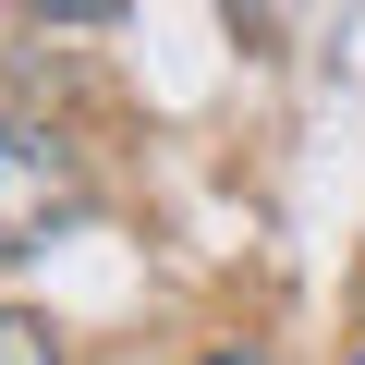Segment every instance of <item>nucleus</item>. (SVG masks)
Returning a JSON list of instances; mask_svg holds the SVG:
<instances>
[{"label":"nucleus","mask_w":365,"mask_h":365,"mask_svg":"<svg viewBox=\"0 0 365 365\" xmlns=\"http://www.w3.org/2000/svg\"><path fill=\"white\" fill-rule=\"evenodd\" d=\"M73 220H86V170H73V146H61L49 122H13V110H0V268L37 256V244L73 232Z\"/></svg>","instance_id":"1"},{"label":"nucleus","mask_w":365,"mask_h":365,"mask_svg":"<svg viewBox=\"0 0 365 365\" xmlns=\"http://www.w3.org/2000/svg\"><path fill=\"white\" fill-rule=\"evenodd\" d=\"M0 365H61L49 317H25V304H0Z\"/></svg>","instance_id":"2"},{"label":"nucleus","mask_w":365,"mask_h":365,"mask_svg":"<svg viewBox=\"0 0 365 365\" xmlns=\"http://www.w3.org/2000/svg\"><path fill=\"white\" fill-rule=\"evenodd\" d=\"M122 0H37V25H110Z\"/></svg>","instance_id":"3"},{"label":"nucleus","mask_w":365,"mask_h":365,"mask_svg":"<svg viewBox=\"0 0 365 365\" xmlns=\"http://www.w3.org/2000/svg\"><path fill=\"white\" fill-rule=\"evenodd\" d=\"M207 365H256V353H207Z\"/></svg>","instance_id":"4"},{"label":"nucleus","mask_w":365,"mask_h":365,"mask_svg":"<svg viewBox=\"0 0 365 365\" xmlns=\"http://www.w3.org/2000/svg\"><path fill=\"white\" fill-rule=\"evenodd\" d=\"M353 365H365V353H353Z\"/></svg>","instance_id":"5"}]
</instances>
